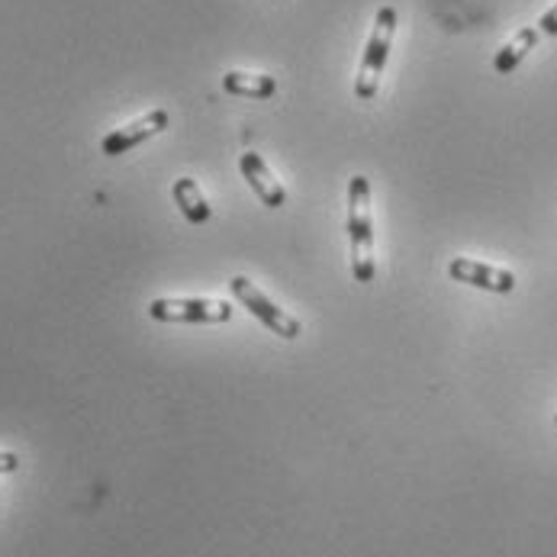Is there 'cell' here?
I'll return each mask as SVG.
<instances>
[{
	"label": "cell",
	"instance_id": "6da1fadb",
	"mask_svg": "<svg viewBox=\"0 0 557 557\" xmlns=\"http://www.w3.org/2000/svg\"><path fill=\"white\" fill-rule=\"evenodd\" d=\"M348 245H351V274L358 284H371L377 274L374 261V210H371V181L355 174L348 181Z\"/></svg>",
	"mask_w": 557,
	"mask_h": 557
},
{
	"label": "cell",
	"instance_id": "7a4b0ae2",
	"mask_svg": "<svg viewBox=\"0 0 557 557\" xmlns=\"http://www.w3.org/2000/svg\"><path fill=\"white\" fill-rule=\"evenodd\" d=\"M394 36H397V10L394 7H381L377 16H374V33L368 39L361 65H358V78H355L358 100H374V94L381 87V75H384L387 59H391Z\"/></svg>",
	"mask_w": 557,
	"mask_h": 557
},
{
	"label": "cell",
	"instance_id": "3957f363",
	"mask_svg": "<svg viewBox=\"0 0 557 557\" xmlns=\"http://www.w3.org/2000/svg\"><path fill=\"white\" fill-rule=\"evenodd\" d=\"M146 310L156 322H168V325H220L233 319L230 300H210V297H159Z\"/></svg>",
	"mask_w": 557,
	"mask_h": 557
},
{
	"label": "cell",
	"instance_id": "277c9868",
	"mask_svg": "<svg viewBox=\"0 0 557 557\" xmlns=\"http://www.w3.org/2000/svg\"><path fill=\"white\" fill-rule=\"evenodd\" d=\"M230 290H233V297L239 300L242 307H245L255 319H261L274 335H281V338H287V342L300 338V332H304L300 319L290 317V313L281 310L277 304H271V300L255 287V281H248V277H233V281H230Z\"/></svg>",
	"mask_w": 557,
	"mask_h": 557
},
{
	"label": "cell",
	"instance_id": "5b68a950",
	"mask_svg": "<svg viewBox=\"0 0 557 557\" xmlns=\"http://www.w3.org/2000/svg\"><path fill=\"white\" fill-rule=\"evenodd\" d=\"M168 123H171L168 110H152V113H146V116H139V120H133V123H126V126L107 133L103 143H100V152H103L107 159L126 156V152H133L136 146H143V143H149L152 136L164 133Z\"/></svg>",
	"mask_w": 557,
	"mask_h": 557
},
{
	"label": "cell",
	"instance_id": "8992f818",
	"mask_svg": "<svg viewBox=\"0 0 557 557\" xmlns=\"http://www.w3.org/2000/svg\"><path fill=\"white\" fill-rule=\"evenodd\" d=\"M448 274H451V281L478 287V290H486V294H512L516 290V274L512 271L496 268V264H483V261H474V258H451Z\"/></svg>",
	"mask_w": 557,
	"mask_h": 557
},
{
	"label": "cell",
	"instance_id": "52a82bcc",
	"mask_svg": "<svg viewBox=\"0 0 557 557\" xmlns=\"http://www.w3.org/2000/svg\"><path fill=\"white\" fill-rule=\"evenodd\" d=\"M239 168H242V177L248 181V187L258 194V200H261L268 210H277V207H284V203H287V190H284V184L271 174V168L264 164V159H261L258 152H242Z\"/></svg>",
	"mask_w": 557,
	"mask_h": 557
},
{
	"label": "cell",
	"instance_id": "ba28073f",
	"mask_svg": "<svg viewBox=\"0 0 557 557\" xmlns=\"http://www.w3.org/2000/svg\"><path fill=\"white\" fill-rule=\"evenodd\" d=\"M539 39H542V29L539 26H525V29H519L499 52H496V59H493V72L496 75H512L522 62H525V55L539 46Z\"/></svg>",
	"mask_w": 557,
	"mask_h": 557
},
{
	"label": "cell",
	"instance_id": "9c48e42d",
	"mask_svg": "<svg viewBox=\"0 0 557 557\" xmlns=\"http://www.w3.org/2000/svg\"><path fill=\"white\" fill-rule=\"evenodd\" d=\"M171 197H174L177 210L184 213V220L194 223V226H203L213 216V210H210V203H207V197H203V190H200V184L194 177H177L174 187H171Z\"/></svg>",
	"mask_w": 557,
	"mask_h": 557
},
{
	"label": "cell",
	"instance_id": "30bf717a",
	"mask_svg": "<svg viewBox=\"0 0 557 557\" xmlns=\"http://www.w3.org/2000/svg\"><path fill=\"white\" fill-rule=\"evenodd\" d=\"M223 87L236 97H248V100H268L277 94V81L271 75H251V72H230L223 75Z\"/></svg>",
	"mask_w": 557,
	"mask_h": 557
},
{
	"label": "cell",
	"instance_id": "8fae6325",
	"mask_svg": "<svg viewBox=\"0 0 557 557\" xmlns=\"http://www.w3.org/2000/svg\"><path fill=\"white\" fill-rule=\"evenodd\" d=\"M539 29H542V36H557V3L539 20Z\"/></svg>",
	"mask_w": 557,
	"mask_h": 557
},
{
	"label": "cell",
	"instance_id": "7c38bea8",
	"mask_svg": "<svg viewBox=\"0 0 557 557\" xmlns=\"http://www.w3.org/2000/svg\"><path fill=\"white\" fill-rule=\"evenodd\" d=\"M20 471V458L13 451H0V474H13Z\"/></svg>",
	"mask_w": 557,
	"mask_h": 557
},
{
	"label": "cell",
	"instance_id": "4fadbf2b",
	"mask_svg": "<svg viewBox=\"0 0 557 557\" xmlns=\"http://www.w3.org/2000/svg\"><path fill=\"white\" fill-rule=\"evenodd\" d=\"M555 425H557V416H555Z\"/></svg>",
	"mask_w": 557,
	"mask_h": 557
}]
</instances>
